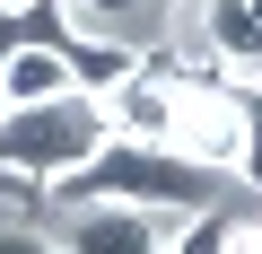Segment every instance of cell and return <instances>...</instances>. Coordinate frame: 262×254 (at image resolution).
<instances>
[{"label":"cell","mask_w":262,"mask_h":254,"mask_svg":"<svg viewBox=\"0 0 262 254\" xmlns=\"http://www.w3.org/2000/svg\"><path fill=\"white\" fill-rule=\"evenodd\" d=\"M227 184H236V175H219V167H201V158H184V149H158V141H105L79 175L53 184V202H61V210H88V202L210 210V202H227Z\"/></svg>","instance_id":"cell-1"},{"label":"cell","mask_w":262,"mask_h":254,"mask_svg":"<svg viewBox=\"0 0 262 254\" xmlns=\"http://www.w3.org/2000/svg\"><path fill=\"white\" fill-rule=\"evenodd\" d=\"M105 141H114V123H105V96L70 88V96H53V105L0 114V175L61 184V175H79V167H88Z\"/></svg>","instance_id":"cell-2"},{"label":"cell","mask_w":262,"mask_h":254,"mask_svg":"<svg viewBox=\"0 0 262 254\" xmlns=\"http://www.w3.org/2000/svg\"><path fill=\"white\" fill-rule=\"evenodd\" d=\"M53 245H61V254H166V210L88 202V210H61Z\"/></svg>","instance_id":"cell-3"},{"label":"cell","mask_w":262,"mask_h":254,"mask_svg":"<svg viewBox=\"0 0 262 254\" xmlns=\"http://www.w3.org/2000/svg\"><path fill=\"white\" fill-rule=\"evenodd\" d=\"M201 44L227 70H262V0H201Z\"/></svg>","instance_id":"cell-4"},{"label":"cell","mask_w":262,"mask_h":254,"mask_svg":"<svg viewBox=\"0 0 262 254\" xmlns=\"http://www.w3.org/2000/svg\"><path fill=\"white\" fill-rule=\"evenodd\" d=\"M219 88H227V79H219ZM227 114H236V184L262 193V88L236 79V88H227Z\"/></svg>","instance_id":"cell-5"},{"label":"cell","mask_w":262,"mask_h":254,"mask_svg":"<svg viewBox=\"0 0 262 254\" xmlns=\"http://www.w3.org/2000/svg\"><path fill=\"white\" fill-rule=\"evenodd\" d=\"M149 9H158V0H61V18H70L79 35H114V44L140 27Z\"/></svg>","instance_id":"cell-6"},{"label":"cell","mask_w":262,"mask_h":254,"mask_svg":"<svg viewBox=\"0 0 262 254\" xmlns=\"http://www.w3.org/2000/svg\"><path fill=\"white\" fill-rule=\"evenodd\" d=\"M166 254H236V210H227V202L192 210V219L166 237Z\"/></svg>","instance_id":"cell-7"},{"label":"cell","mask_w":262,"mask_h":254,"mask_svg":"<svg viewBox=\"0 0 262 254\" xmlns=\"http://www.w3.org/2000/svg\"><path fill=\"white\" fill-rule=\"evenodd\" d=\"M0 254H61L44 228H0Z\"/></svg>","instance_id":"cell-8"}]
</instances>
